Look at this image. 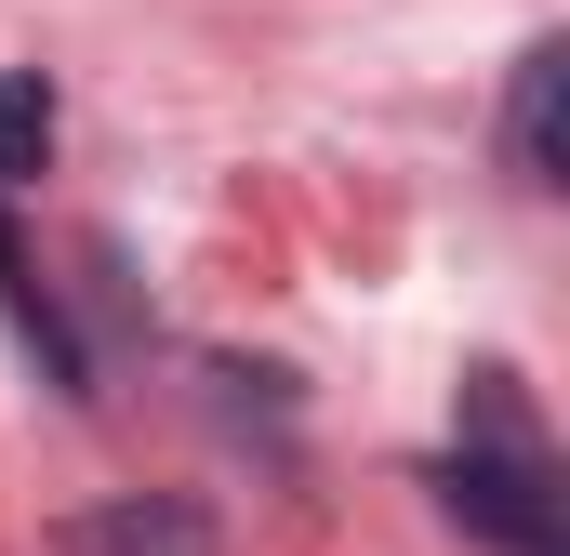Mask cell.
I'll use <instances>...</instances> for the list:
<instances>
[{
  "label": "cell",
  "instance_id": "cell-1",
  "mask_svg": "<svg viewBox=\"0 0 570 556\" xmlns=\"http://www.w3.org/2000/svg\"><path fill=\"white\" fill-rule=\"evenodd\" d=\"M438 504L491 556H570V490H558V450H544L531 398H518V371H464V424L438 450Z\"/></svg>",
  "mask_w": 570,
  "mask_h": 556
},
{
  "label": "cell",
  "instance_id": "cell-2",
  "mask_svg": "<svg viewBox=\"0 0 570 556\" xmlns=\"http://www.w3.org/2000/svg\"><path fill=\"white\" fill-rule=\"evenodd\" d=\"M40 556H226V530H213V504H199V490H120V504L53 517Z\"/></svg>",
  "mask_w": 570,
  "mask_h": 556
},
{
  "label": "cell",
  "instance_id": "cell-3",
  "mask_svg": "<svg viewBox=\"0 0 570 556\" xmlns=\"http://www.w3.org/2000/svg\"><path fill=\"white\" fill-rule=\"evenodd\" d=\"M0 318H13V345L40 358V385L53 398H94V345H80V318H67V291L27 266V239H13V212H0Z\"/></svg>",
  "mask_w": 570,
  "mask_h": 556
},
{
  "label": "cell",
  "instance_id": "cell-4",
  "mask_svg": "<svg viewBox=\"0 0 570 556\" xmlns=\"http://www.w3.org/2000/svg\"><path fill=\"white\" fill-rule=\"evenodd\" d=\"M558 93H570V53L531 40V53H518V93H504V172H518L531 199L558 186Z\"/></svg>",
  "mask_w": 570,
  "mask_h": 556
},
{
  "label": "cell",
  "instance_id": "cell-5",
  "mask_svg": "<svg viewBox=\"0 0 570 556\" xmlns=\"http://www.w3.org/2000/svg\"><path fill=\"white\" fill-rule=\"evenodd\" d=\"M53 159V80L40 67H0V186H27Z\"/></svg>",
  "mask_w": 570,
  "mask_h": 556
}]
</instances>
